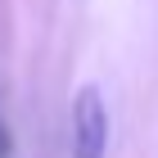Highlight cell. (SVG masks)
<instances>
[{
	"label": "cell",
	"instance_id": "obj_1",
	"mask_svg": "<svg viewBox=\"0 0 158 158\" xmlns=\"http://www.w3.org/2000/svg\"><path fill=\"white\" fill-rule=\"evenodd\" d=\"M73 158H109V104L99 86H81L73 95Z\"/></svg>",
	"mask_w": 158,
	"mask_h": 158
},
{
	"label": "cell",
	"instance_id": "obj_2",
	"mask_svg": "<svg viewBox=\"0 0 158 158\" xmlns=\"http://www.w3.org/2000/svg\"><path fill=\"white\" fill-rule=\"evenodd\" d=\"M0 158H9V131H5V122H0Z\"/></svg>",
	"mask_w": 158,
	"mask_h": 158
}]
</instances>
